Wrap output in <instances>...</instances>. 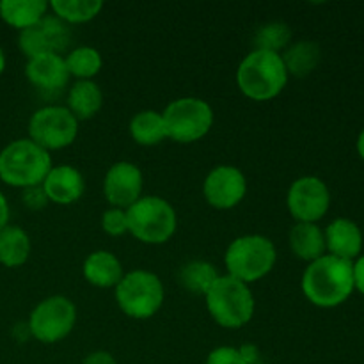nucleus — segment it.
I'll list each match as a JSON object with an SVG mask.
<instances>
[{
    "mask_svg": "<svg viewBox=\"0 0 364 364\" xmlns=\"http://www.w3.org/2000/svg\"><path fill=\"white\" fill-rule=\"evenodd\" d=\"M304 297L316 308H338L354 294V263L326 255L308 263L302 274Z\"/></svg>",
    "mask_w": 364,
    "mask_h": 364,
    "instance_id": "1",
    "label": "nucleus"
},
{
    "mask_svg": "<svg viewBox=\"0 0 364 364\" xmlns=\"http://www.w3.org/2000/svg\"><path fill=\"white\" fill-rule=\"evenodd\" d=\"M288 71L279 53L252 48L237 68V85L252 102H270L284 91Z\"/></svg>",
    "mask_w": 364,
    "mask_h": 364,
    "instance_id": "2",
    "label": "nucleus"
},
{
    "mask_svg": "<svg viewBox=\"0 0 364 364\" xmlns=\"http://www.w3.org/2000/svg\"><path fill=\"white\" fill-rule=\"evenodd\" d=\"M277 249L269 237L242 235L230 242L224 252V267L228 276L251 287L274 270Z\"/></svg>",
    "mask_w": 364,
    "mask_h": 364,
    "instance_id": "3",
    "label": "nucleus"
},
{
    "mask_svg": "<svg viewBox=\"0 0 364 364\" xmlns=\"http://www.w3.org/2000/svg\"><path fill=\"white\" fill-rule=\"evenodd\" d=\"M52 167L50 153L28 137L16 139L0 151V181L13 188L38 187Z\"/></svg>",
    "mask_w": 364,
    "mask_h": 364,
    "instance_id": "4",
    "label": "nucleus"
},
{
    "mask_svg": "<svg viewBox=\"0 0 364 364\" xmlns=\"http://www.w3.org/2000/svg\"><path fill=\"white\" fill-rule=\"evenodd\" d=\"M205 304L213 322L224 329H242L251 322L256 311L251 287L228 274L220 276L206 291Z\"/></svg>",
    "mask_w": 364,
    "mask_h": 364,
    "instance_id": "5",
    "label": "nucleus"
},
{
    "mask_svg": "<svg viewBox=\"0 0 364 364\" xmlns=\"http://www.w3.org/2000/svg\"><path fill=\"white\" fill-rule=\"evenodd\" d=\"M127 217L128 233L141 244L162 245L176 233V210L160 196H142L127 210Z\"/></svg>",
    "mask_w": 364,
    "mask_h": 364,
    "instance_id": "6",
    "label": "nucleus"
},
{
    "mask_svg": "<svg viewBox=\"0 0 364 364\" xmlns=\"http://www.w3.org/2000/svg\"><path fill=\"white\" fill-rule=\"evenodd\" d=\"M114 297L124 316L134 320H149L162 309L166 288L156 274L144 269L124 272L114 288Z\"/></svg>",
    "mask_w": 364,
    "mask_h": 364,
    "instance_id": "7",
    "label": "nucleus"
},
{
    "mask_svg": "<svg viewBox=\"0 0 364 364\" xmlns=\"http://www.w3.org/2000/svg\"><path fill=\"white\" fill-rule=\"evenodd\" d=\"M167 139L178 144H194L213 128L215 114L208 102L196 96L176 98L162 110Z\"/></svg>",
    "mask_w": 364,
    "mask_h": 364,
    "instance_id": "8",
    "label": "nucleus"
},
{
    "mask_svg": "<svg viewBox=\"0 0 364 364\" xmlns=\"http://www.w3.org/2000/svg\"><path fill=\"white\" fill-rule=\"evenodd\" d=\"M77 323V306L66 295H50L43 299L28 315L27 329L34 340L55 345L66 340Z\"/></svg>",
    "mask_w": 364,
    "mask_h": 364,
    "instance_id": "9",
    "label": "nucleus"
},
{
    "mask_svg": "<svg viewBox=\"0 0 364 364\" xmlns=\"http://www.w3.org/2000/svg\"><path fill=\"white\" fill-rule=\"evenodd\" d=\"M80 123L66 105H46L28 119V139L45 151H60L77 141Z\"/></svg>",
    "mask_w": 364,
    "mask_h": 364,
    "instance_id": "10",
    "label": "nucleus"
},
{
    "mask_svg": "<svg viewBox=\"0 0 364 364\" xmlns=\"http://www.w3.org/2000/svg\"><path fill=\"white\" fill-rule=\"evenodd\" d=\"M287 208L295 223L318 224L331 208V191L318 176H301L287 192Z\"/></svg>",
    "mask_w": 364,
    "mask_h": 364,
    "instance_id": "11",
    "label": "nucleus"
},
{
    "mask_svg": "<svg viewBox=\"0 0 364 364\" xmlns=\"http://www.w3.org/2000/svg\"><path fill=\"white\" fill-rule=\"evenodd\" d=\"M203 196L212 208L231 210L240 205L247 196V178L237 166H217L203 181Z\"/></svg>",
    "mask_w": 364,
    "mask_h": 364,
    "instance_id": "12",
    "label": "nucleus"
},
{
    "mask_svg": "<svg viewBox=\"0 0 364 364\" xmlns=\"http://www.w3.org/2000/svg\"><path fill=\"white\" fill-rule=\"evenodd\" d=\"M144 176L137 164L121 160L112 164L103 176V198L114 208L128 210L142 198Z\"/></svg>",
    "mask_w": 364,
    "mask_h": 364,
    "instance_id": "13",
    "label": "nucleus"
},
{
    "mask_svg": "<svg viewBox=\"0 0 364 364\" xmlns=\"http://www.w3.org/2000/svg\"><path fill=\"white\" fill-rule=\"evenodd\" d=\"M68 43L70 28L53 14H48L38 25L25 28L18 34V48L27 59L45 53H60Z\"/></svg>",
    "mask_w": 364,
    "mask_h": 364,
    "instance_id": "14",
    "label": "nucleus"
},
{
    "mask_svg": "<svg viewBox=\"0 0 364 364\" xmlns=\"http://www.w3.org/2000/svg\"><path fill=\"white\" fill-rule=\"evenodd\" d=\"M48 203L70 206L80 201L85 192V180L80 171L70 164L53 166L41 183Z\"/></svg>",
    "mask_w": 364,
    "mask_h": 364,
    "instance_id": "15",
    "label": "nucleus"
},
{
    "mask_svg": "<svg viewBox=\"0 0 364 364\" xmlns=\"http://www.w3.org/2000/svg\"><path fill=\"white\" fill-rule=\"evenodd\" d=\"M25 77L36 89L43 92L63 91L71 78L63 53H45V55L27 59Z\"/></svg>",
    "mask_w": 364,
    "mask_h": 364,
    "instance_id": "16",
    "label": "nucleus"
},
{
    "mask_svg": "<svg viewBox=\"0 0 364 364\" xmlns=\"http://www.w3.org/2000/svg\"><path fill=\"white\" fill-rule=\"evenodd\" d=\"M327 255L354 263L363 255V231L355 220L338 217L323 230Z\"/></svg>",
    "mask_w": 364,
    "mask_h": 364,
    "instance_id": "17",
    "label": "nucleus"
},
{
    "mask_svg": "<svg viewBox=\"0 0 364 364\" xmlns=\"http://www.w3.org/2000/svg\"><path fill=\"white\" fill-rule=\"evenodd\" d=\"M82 276L91 287L100 290H114L123 279L124 269L112 251L98 249L85 256L82 263Z\"/></svg>",
    "mask_w": 364,
    "mask_h": 364,
    "instance_id": "18",
    "label": "nucleus"
},
{
    "mask_svg": "<svg viewBox=\"0 0 364 364\" xmlns=\"http://www.w3.org/2000/svg\"><path fill=\"white\" fill-rule=\"evenodd\" d=\"M288 245L299 259L313 263L327 255L326 237L318 224L295 223L288 235Z\"/></svg>",
    "mask_w": 364,
    "mask_h": 364,
    "instance_id": "19",
    "label": "nucleus"
},
{
    "mask_svg": "<svg viewBox=\"0 0 364 364\" xmlns=\"http://www.w3.org/2000/svg\"><path fill=\"white\" fill-rule=\"evenodd\" d=\"M50 4L46 0H2L0 2V20L18 32L34 27L45 16H48Z\"/></svg>",
    "mask_w": 364,
    "mask_h": 364,
    "instance_id": "20",
    "label": "nucleus"
},
{
    "mask_svg": "<svg viewBox=\"0 0 364 364\" xmlns=\"http://www.w3.org/2000/svg\"><path fill=\"white\" fill-rule=\"evenodd\" d=\"M103 107V92L95 80H77L68 89L66 109L77 121L92 119Z\"/></svg>",
    "mask_w": 364,
    "mask_h": 364,
    "instance_id": "21",
    "label": "nucleus"
},
{
    "mask_svg": "<svg viewBox=\"0 0 364 364\" xmlns=\"http://www.w3.org/2000/svg\"><path fill=\"white\" fill-rule=\"evenodd\" d=\"M31 237L23 228L7 224L0 230V265L7 269H18L31 258Z\"/></svg>",
    "mask_w": 364,
    "mask_h": 364,
    "instance_id": "22",
    "label": "nucleus"
},
{
    "mask_svg": "<svg viewBox=\"0 0 364 364\" xmlns=\"http://www.w3.org/2000/svg\"><path fill=\"white\" fill-rule=\"evenodd\" d=\"M128 130H130V137L134 139L135 144L144 146V148L162 144L167 139L166 121L159 110L148 109L137 112L130 119Z\"/></svg>",
    "mask_w": 364,
    "mask_h": 364,
    "instance_id": "23",
    "label": "nucleus"
},
{
    "mask_svg": "<svg viewBox=\"0 0 364 364\" xmlns=\"http://www.w3.org/2000/svg\"><path fill=\"white\" fill-rule=\"evenodd\" d=\"M283 63L288 71V77L304 78L316 70L322 59V50L315 41L291 43L283 53Z\"/></svg>",
    "mask_w": 364,
    "mask_h": 364,
    "instance_id": "24",
    "label": "nucleus"
},
{
    "mask_svg": "<svg viewBox=\"0 0 364 364\" xmlns=\"http://www.w3.org/2000/svg\"><path fill=\"white\" fill-rule=\"evenodd\" d=\"M50 11L66 25H80L95 20L105 4L102 0H52Z\"/></svg>",
    "mask_w": 364,
    "mask_h": 364,
    "instance_id": "25",
    "label": "nucleus"
},
{
    "mask_svg": "<svg viewBox=\"0 0 364 364\" xmlns=\"http://www.w3.org/2000/svg\"><path fill=\"white\" fill-rule=\"evenodd\" d=\"M219 277L220 274L217 267L210 262H205V259H194V262L185 263L178 274V281H180L181 287L191 294L201 295V297H205L206 291L212 288V284Z\"/></svg>",
    "mask_w": 364,
    "mask_h": 364,
    "instance_id": "26",
    "label": "nucleus"
},
{
    "mask_svg": "<svg viewBox=\"0 0 364 364\" xmlns=\"http://www.w3.org/2000/svg\"><path fill=\"white\" fill-rule=\"evenodd\" d=\"M70 77L77 80H92L103 68V57L95 46H77L64 55Z\"/></svg>",
    "mask_w": 364,
    "mask_h": 364,
    "instance_id": "27",
    "label": "nucleus"
},
{
    "mask_svg": "<svg viewBox=\"0 0 364 364\" xmlns=\"http://www.w3.org/2000/svg\"><path fill=\"white\" fill-rule=\"evenodd\" d=\"M291 28L284 21H269L255 32L252 43L255 50H265L281 55L291 45Z\"/></svg>",
    "mask_w": 364,
    "mask_h": 364,
    "instance_id": "28",
    "label": "nucleus"
},
{
    "mask_svg": "<svg viewBox=\"0 0 364 364\" xmlns=\"http://www.w3.org/2000/svg\"><path fill=\"white\" fill-rule=\"evenodd\" d=\"M102 230H103V233L109 235V237H114V238L127 235L128 233L127 210L109 206V208H107L102 215Z\"/></svg>",
    "mask_w": 364,
    "mask_h": 364,
    "instance_id": "29",
    "label": "nucleus"
},
{
    "mask_svg": "<svg viewBox=\"0 0 364 364\" xmlns=\"http://www.w3.org/2000/svg\"><path fill=\"white\" fill-rule=\"evenodd\" d=\"M205 364H247L235 347H217L206 358Z\"/></svg>",
    "mask_w": 364,
    "mask_h": 364,
    "instance_id": "30",
    "label": "nucleus"
},
{
    "mask_svg": "<svg viewBox=\"0 0 364 364\" xmlns=\"http://www.w3.org/2000/svg\"><path fill=\"white\" fill-rule=\"evenodd\" d=\"M21 198H23V205L27 206L28 210H32V212L43 210L46 205H48V199H46V194H45V191H43L41 185H38V187L25 188Z\"/></svg>",
    "mask_w": 364,
    "mask_h": 364,
    "instance_id": "31",
    "label": "nucleus"
},
{
    "mask_svg": "<svg viewBox=\"0 0 364 364\" xmlns=\"http://www.w3.org/2000/svg\"><path fill=\"white\" fill-rule=\"evenodd\" d=\"M82 364H117V361L110 352L95 350V352H89V354L85 355Z\"/></svg>",
    "mask_w": 364,
    "mask_h": 364,
    "instance_id": "32",
    "label": "nucleus"
},
{
    "mask_svg": "<svg viewBox=\"0 0 364 364\" xmlns=\"http://www.w3.org/2000/svg\"><path fill=\"white\" fill-rule=\"evenodd\" d=\"M354 287L359 294L364 295V255L354 262Z\"/></svg>",
    "mask_w": 364,
    "mask_h": 364,
    "instance_id": "33",
    "label": "nucleus"
},
{
    "mask_svg": "<svg viewBox=\"0 0 364 364\" xmlns=\"http://www.w3.org/2000/svg\"><path fill=\"white\" fill-rule=\"evenodd\" d=\"M238 352H240L242 358H244V361L247 364H256L259 361V350L256 345H242V347H238Z\"/></svg>",
    "mask_w": 364,
    "mask_h": 364,
    "instance_id": "34",
    "label": "nucleus"
},
{
    "mask_svg": "<svg viewBox=\"0 0 364 364\" xmlns=\"http://www.w3.org/2000/svg\"><path fill=\"white\" fill-rule=\"evenodd\" d=\"M9 203H7L4 192L0 191V230H4L9 224Z\"/></svg>",
    "mask_w": 364,
    "mask_h": 364,
    "instance_id": "35",
    "label": "nucleus"
},
{
    "mask_svg": "<svg viewBox=\"0 0 364 364\" xmlns=\"http://www.w3.org/2000/svg\"><path fill=\"white\" fill-rule=\"evenodd\" d=\"M355 149H358V155L364 160V128L361 130V134H359L358 142H355Z\"/></svg>",
    "mask_w": 364,
    "mask_h": 364,
    "instance_id": "36",
    "label": "nucleus"
},
{
    "mask_svg": "<svg viewBox=\"0 0 364 364\" xmlns=\"http://www.w3.org/2000/svg\"><path fill=\"white\" fill-rule=\"evenodd\" d=\"M4 71H6V53H4L2 46H0V77L4 75Z\"/></svg>",
    "mask_w": 364,
    "mask_h": 364,
    "instance_id": "37",
    "label": "nucleus"
}]
</instances>
